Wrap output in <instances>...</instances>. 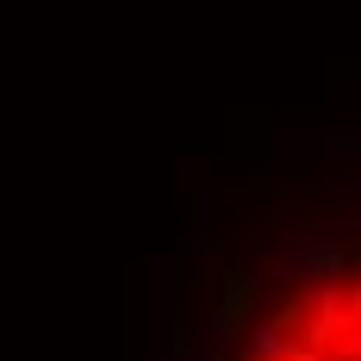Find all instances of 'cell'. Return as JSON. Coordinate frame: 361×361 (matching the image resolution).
<instances>
[{
    "mask_svg": "<svg viewBox=\"0 0 361 361\" xmlns=\"http://www.w3.org/2000/svg\"><path fill=\"white\" fill-rule=\"evenodd\" d=\"M162 281V361H361V193L255 169Z\"/></svg>",
    "mask_w": 361,
    "mask_h": 361,
    "instance_id": "obj_1",
    "label": "cell"
}]
</instances>
